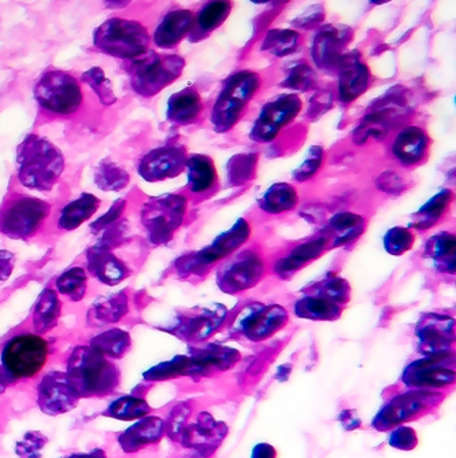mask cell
Segmentation results:
<instances>
[{
    "mask_svg": "<svg viewBox=\"0 0 456 458\" xmlns=\"http://www.w3.org/2000/svg\"><path fill=\"white\" fill-rule=\"evenodd\" d=\"M288 318V311L277 303H249L237 315L233 332L247 341H266L287 326Z\"/></svg>",
    "mask_w": 456,
    "mask_h": 458,
    "instance_id": "7c38bea8",
    "label": "cell"
},
{
    "mask_svg": "<svg viewBox=\"0 0 456 458\" xmlns=\"http://www.w3.org/2000/svg\"><path fill=\"white\" fill-rule=\"evenodd\" d=\"M416 336L425 356L447 354L455 341V321L447 315L426 313L417 324Z\"/></svg>",
    "mask_w": 456,
    "mask_h": 458,
    "instance_id": "ffe728a7",
    "label": "cell"
},
{
    "mask_svg": "<svg viewBox=\"0 0 456 458\" xmlns=\"http://www.w3.org/2000/svg\"><path fill=\"white\" fill-rule=\"evenodd\" d=\"M195 15L190 10H173L167 13L154 33V41L159 48H172L190 35Z\"/></svg>",
    "mask_w": 456,
    "mask_h": 458,
    "instance_id": "4316f807",
    "label": "cell"
},
{
    "mask_svg": "<svg viewBox=\"0 0 456 458\" xmlns=\"http://www.w3.org/2000/svg\"><path fill=\"white\" fill-rule=\"evenodd\" d=\"M251 235V226L244 218H239L231 229L214 239L210 246L198 253L180 259L177 261V272L180 275H199L216 261L231 256L234 250L241 249Z\"/></svg>",
    "mask_w": 456,
    "mask_h": 458,
    "instance_id": "30bf717a",
    "label": "cell"
},
{
    "mask_svg": "<svg viewBox=\"0 0 456 458\" xmlns=\"http://www.w3.org/2000/svg\"><path fill=\"white\" fill-rule=\"evenodd\" d=\"M226 435V424L215 420L210 413L203 411L198 414V418L192 423H187L177 442L200 457H210L221 446Z\"/></svg>",
    "mask_w": 456,
    "mask_h": 458,
    "instance_id": "ac0fdd59",
    "label": "cell"
},
{
    "mask_svg": "<svg viewBox=\"0 0 456 458\" xmlns=\"http://www.w3.org/2000/svg\"><path fill=\"white\" fill-rule=\"evenodd\" d=\"M190 414H192V406L190 403H182L174 406L165 420V435H167L173 441H179L180 434L187 426Z\"/></svg>",
    "mask_w": 456,
    "mask_h": 458,
    "instance_id": "816d5d0a",
    "label": "cell"
},
{
    "mask_svg": "<svg viewBox=\"0 0 456 458\" xmlns=\"http://www.w3.org/2000/svg\"><path fill=\"white\" fill-rule=\"evenodd\" d=\"M62 305L58 294L53 288H46L36 301L33 309V328L36 334H47L55 328L61 318Z\"/></svg>",
    "mask_w": 456,
    "mask_h": 458,
    "instance_id": "d6a6232c",
    "label": "cell"
},
{
    "mask_svg": "<svg viewBox=\"0 0 456 458\" xmlns=\"http://www.w3.org/2000/svg\"><path fill=\"white\" fill-rule=\"evenodd\" d=\"M187 165V151L182 146H162L141 157L139 174L146 182H156L182 174Z\"/></svg>",
    "mask_w": 456,
    "mask_h": 458,
    "instance_id": "44dd1931",
    "label": "cell"
},
{
    "mask_svg": "<svg viewBox=\"0 0 456 458\" xmlns=\"http://www.w3.org/2000/svg\"><path fill=\"white\" fill-rule=\"evenodd\" d=\"M33 94L38 106L51 114L71 115L81 106V87L72 74L63 71H50L41 74L35 84Z\"/></svg>",
    "mask_w": 456,
    "mask_h": 458,
    "instance_id": "9c48e42d",
    "label": "cell"
},
{
    "mask_svg": "<svg viewBox=\"0 0 456 458\" xmlns=\"http://www.w3.org/2000/svg\"><path fill=\"white\" fill-rule=\"evenodd\" d=\"M265 274V261L255 250H244L236 254L218 270L216 284L225 294H237L259 283Z\"/></svg>",
    "mask_w": 456,
    "mask_h": 458,
    "instance_id": "4fadbf2b",
    "label": "cell"
},
{
    "mask_svg": "<svg viewBox=\"0 0 456 458\" xmlns=\"http://www.w3.org/2000/svg\"><path fill=\"white\" fill-rule=\"evenodd\" d=\"M99 206V198L89 194V192H84L62 209L58 220L59 228L63 229V231H74L82 223L89 220L97 212Z\"/></svg>",
    "mask_w": 456,
    "mask_h": 458,
    "instance_id": "836d02e7",
    "label": "cell"
},
{
    "mask_svg": "<svg viewBox=\"0 0 456 458\" xmlns=\"http://www.w3.org/2000/svg\"><path fill=\"white\" fill-rule=\"evenodd\" d=\"M188 359H190V375H192V373L207 372L210 369H228L241 359V352L231 347L207 346L193 350Z\"/></svg>",
    "mask_w": 456,
    "mask_h": 458,
    "instance_id": "83f0119b",
    "label": "cell"
},
{
    "mask_svg": "<svg viewBox=\"0 0 456 458\" xmlns=\"http://www.w3.org/2000/svg\"><path fill=\"white\" fill-rule=\"evenodd\" d=\"M187 198L179 194L151 198L141 208L140 220L147 238L154 244H165L184 221Z\"/></svg>",
    "mask_w": 456,
    "mask_h": 458,
    "instance_id": "52a82bcc",
    "label": "cell"
},
{
    "mask_svg": "<svg viewBox=\"0 0 456 458\" xmlns=\"http://www.w3.org/2000/svg\"><path fill=\"white\" fill-rule=\"evenodd\" d=\"M165 437V420L159 416H146L118 435L120 449L126 454H135L152 445L159 444Z\"/></svg>",
    "mask_w": 456,
    "mask_h": 458,
    "instance_id": "603a6c76",
    "label": "cell"
},
{
    "mask_svg": "<svg viewBox=\"0 0 456 458\" xmlns=\"http://www.w3.org/2000/svg\"><path fill=\"white\" fill-rule=\"evenodd\" d=\"M89 346L94 347L103 356L110 360H120L132 346V338L128 332L120 328L107 329L91 339Z\"/></svg>",
    "mask_w": 456,
    "mask_h": 458,
    "instance_id": "ab89813d",
    "label": "cell"
},
{
    "mask_svg": "<svg viewBox=\"0 0 456 458\" xmlns=\"http://www.w3.org/2000/svg\"><path fill=\"white\" fill-rule=\"evenodd\" d=\"M63 171V154L48 139L30 135L18 146L17 177L25 189L50 191Z\"/></svg>",
    "mask_w": 456,
    "mask_h": 458,
    "instance_id": "7a4b0ae2",
    "label": "cell"
},
{
    "mask_svg": "<svg viewBox=\"0 0 456 458\" xmlns=\"http://www.w3.org/2000/svg\"><path fill=\"white\" fill-rule=\"evenodd\" d=\"M188 184L195 194L208 191L216 184V169L213 159L202 154H195L187 158Z\"/></svg>",
    "mask_w": 456,
    "mask_h": 458,
    "instance_id": "d590c367",
    "label": "cell"
},
{
    "mask_svg": "<svg viewBox=\"0 0 456 458\" xmlns=\"http://www.w3.org/2000/svg\"><path fill=\"white\" fill-rule=\"evenodd\" d=\"M149 35L138 21L110 18L95 30L94 46L106 55L138 59L146 54Z\"/></svg>",
    "mask_w": 456,
    "mask_h": 458,
    "instance_id": "277c9868",
    "label": "cell"
},
{
    "mask_svg": "<svg viewBox=\"0 0 456 458\" xmlns=\"http://www.w3.org/2000/svg\"><path fill=\"white\" fill-rule=\"evenodd\" d=\"M190 458H193V457H190Z\"/></svg>",
    "mask_w": 456,
    "mask_h": 458,
    "instance_id": "be15d7a7",
    "label": "cell"
},
{
    "mask_svg": "<svg viewBox=\"0 0 456 458\" xmlns=\"http://www.w3.org/2000/svg\"><path fill=\"white\" fill-rule=\"evenodd\" d=\"M455 236L440 233L432 236L425 246V257L433 262L442 274H455Z\"/></svg>",
    "mask_w": 456,
    "mask_h": 458,
    "instance_id": "1f68e13d",
    "label": "cell"
},
{
    "mask_svg": "<svg viewBox=\"0 0 456 458\" xmlns=\"http://www.w3.org/2000/svg\"><path fill=\"white\" fill-rule=\"evenodd\" d=\"M129 302L125 293H115L100 298L89 311V323L102 327L118 323L128 313Z\"/></svg>",
    "mask_w": 456,
    "mask_h": 458,
    "instance_id": "4dcf8cb0",
    "label": "cell"
},
{
    "mask_svg": "<svg viewBox=\"0 0 456 458\" xmlns=\"http://www.w3.org/2000/svg\"><path fill=\"white\" fill-rule=\"evenodd\" d=\"M322 161H324V150L319 146H313L308 150V157L304 159L303 164L293 171V179L299 182L311 179L321 168Z\"/></svg>",
    "mask_w": 456,
    "mask_h": 458,
    "instance_id": "f5cc1de1",
    "label": "cell"
},
{
    "mask_svg": "<svg viewBox=\"0 0 456 458\" xmlns=\"http://www.w3.org/2000/svg\"><path fill=\"white\" fill-rule=\"evenodd\" d=\"M190 375V364L188 356H179L167 362L156 365L144 373L147 382H159V380L173 379V377Z\"/></svg>",
    "mask_w": 456,
    "mask_h": 458,
    "instance_id": "7dc6e473",
    "label": "cell"
},
{
    "mask_svg": "<svg viewBox=\"0 0 456 458\" xmlns=\"http://www.w3.org/2000/svg\"><path fill=\"white\" fill-rule=\"evenodd\" d=\"M352 38L354 32L344 25H328L319 30L311 45V56L316 65L324 72L337 71Z\"/></svg>",
    "mask_w": 456,
    "mask_h": 458,
    "instance_id": "d6986e66",
    "label": "cell"
},
{
    "mask_svg": "<svg viewBox=\"0 0 456 458\" xmlns=\"http://www.w3.org/2000/svg\"><path fill=\"white\" fill-rule=\"evenodd\" d=\"M429 148V136L422 128L406 127L396 136L393 154L404 166H412L424 161Z\"/></svg>",
    "mask_w": 456,
    "mask_h": 458,
    "instance_id": "484cf974",
    "label": "cell"
},
{
    "mask_svg": "<svg viewBox=\"0 0 456 458\" xmlns=\"http://www.w3.org/2000/svg\"><path fill=\"white\" fill-rule=\"evenodd\" d=\"M337 71H339V98L342 102H352L367 91L372 76L358 51L345 54Z\"/></svg>",
    "mask_w": 456,
    "mask_h": 458,
    "instance_id": "7402d4cb",
    "label": "cell"
},
{
    "mask_svg": "<svg viewBox=\"0 0 456 458\" xmlns=\"http://www.w3.org/2000/svg\"><path fill=\"white\" fill-rule=\"evenodd\" d=\"M452 200L453 192L451 190L444 189L437 192L429 202L422 206L416 215L412 216L411 225L419 231H425V229L436 225L444 217Z\"/></svg>",
    "mask_w": 456,
    "mask_h": 458,
    "instance_id": "74e56055",
    "label": "cell"
},
{
    "mask_svg": "<svg viewBox=\"0 0 456 458\" xmlns=\"http://www.w3.org/2000/svg\"><path fill=\"white\" fill-rule=\"evenodd\" d=\"M202 109L199 92L190 87L170 98L167 103V120L176 123H190L197 120Z\"/></svg>",
    "mask_w": 456,
    "mask_h": 458,
    "instance_id": "f546056e",
    "label": "cell"
},
{
    "mask_svg": "<svg viewBox=\"0 0 456 458\" xmlns=\"http://www.w3.org/2000/svg\"><path fill=\"white\" fill-rule=\"evenodd\" d=\"M328 246L329 239L326 235L299 244L295 249L291 250L288 256L283 257L275 262L274 274L281 279H290L304 265L318 259L325 250L328 249Z\"/></svg>",
    "mask_w": 456,
    "mask_h": 458,
    "instance_id": "d4e9b609",
    "label": "cell"
},
{
    "mask_svg": "<svg viewBox=\"0 0 456 458\" xmlns=\"http://www.w3.org/2000/svg\"><path fill=\"white\" fill-rule=\"evenodd\" d=\"M129 174L114 162H100L95 171V182L103 191H120L129 184Z\"/></svg>",
    "mask_w": 456,
    "mask_h": 458,
    "instance_id": "bcb514c9",
    "label": "cell"
},
{
    "mask_svg": "<svg viewBox=\"0 0 456 458\" xmlns=\"http://www.w3.org/2000/svg\"><path fill=\"white\" fill-rule=\"evenodd\" d=\"M455 380V361L451 352L426 356L411 362L403 373V383L418 390L445 387Z\"/></svg>",
    "mask_w": 456,
    "mask_h": 458,
    "instance_id": "2e32d148",
    "label": "cell"
},
{
    "mask_svg": "<svg viewBox=\"0 0 456 458\" xmlns=\"http://www.w3.org/2000/svg\"><path fill=\"white\" fill-rule=\"evenodd\" d=\"M61 458H108L105 450L100 447L89 450V452L71 453V454L63 455Z\"/></svg>",
    "mask_w": 456,
    "mask_h": 458,
    "instance_id": "91938a15",
    "label": "cell"
},
{
    "mask_svg": "<svg viewBox=\"0 0 456 458\" xmlns=\"http://www.w3.org/2000/svg\"><path fill=\"white\" fill-rule=\"evenodd\" d=\"M440 395L426 390L399 394L378 411L372 423L373 428L384 432L403 426L406 421L416 420L425 416L440 403Z\"/></svg>",
    "mask_w": 456,
    "mask_h": 458,
    "instance_id": "8fae6325",
    "label": "cell"
},
{
    "mask_svg": "<svg viewBox=\"0 0 456 458\" xmlns=\"http://www.w3.org/2000/svg\"><path fill=\"white\" fill-rule=\"evenodd\" d=\"M231 12L232 4L228 0L206 4L195 17V22L190 33V40L205 38L206 35L221 27Z\"/></svg>",
    "mask_w": 456,
    "mask_h": 458,
    "instance_id": "e575fe53",
    "label": "cell"
},
{
    "mask_svg": "<svg viewBox=\"0 0 456 458\" xmlns=\"http://www.w3.org/2000/svg\"><path fill=\"white\" fill-rule=\"evenodd\" d=\"M281 86L293 89V91H310L318 86V76L306 62H292L285 72V77L281 82Z\"/></svg>",
    "mask_w": 456,
    "mask_h": 458,
    "instance_id": "f6af8a7d",
    "label": "cell"
},
{
    "mask_svg": "<svg viewBox=\"0 0 456 458\" xmlns=\"http://www.w3.org/2000/svg\"><path fill=\"white\" fill-rule=\"evenodd\" d=\"M299 197L292 185L287 182L273 184L259 199V208L269 215L290 212L298 205Z\"/></svg>",
    "mask_w": 456,
    "mask_h": 458,
    "instance_id": "f35d334b",
    "label": "cell"
},
{
    "mask_svg": "<svg viewBox=\"0 0 456 458\" xmlns=\"http://www.w3.org/2000/svg\"><path fill=\"white\" fill-rule=\"evenodd\" d=\"M301 43V36L292 30H272L265 38L262 50L272 55L283 58L298 50Z\"/></svg>",
    "mask_w": 456,
    "mask_h": 458,
    "instance_id": "ee69618b",
    "label": "cell"
},
{
    "mask_svg": "<svg viewBox=\"0 0 456 458\" xmlns=\"http://www.w3.org/2000/svg\"><path fill=\"white\" fill-rule=\"evenodd\" d=\"M258 157L255 154H239L228 164V180L231 184L239 185L249 182L255 174Z\"/></svg>",
    "mask_w": 456,
    "mask_h": 458,
    "instance_id": "c3c4849f",
    "label": "cell"
},
{
    "mask_svg": "<svg viewBox=\"0 0 456 458\" xmlns=\"http://www.w3.org/2000/svg\"><path fill=\"white\" fill-rule=\"evenodd\" d=\"M342 414H344L345 418H349L347 420H345V419H340V423L342 424L345 429H352L355 428V427H359V418H358L357 414H354V411H342Z\"/></svg>",
    "mask_w": 456,
    "mask_h": 458,
    "instance_id": "94428289",
    "label": "cell"
},
{
    "mask_svg": "<svg viewBox=\"0 0 456 458\" xmlns=\"http://www.w3.org/2000/svg\"><path fill=\"white\" fill-rule=\"evenodd\" d=\"M151 411V406L144 398L138 395H123L113 401L103 411V416L115 420L135 421L146 418Z\"/></svg>",
    "mask_w": 456,
    "mask_h": 458,
    "instance_id": "60d3db41",
    "label": "cell"
},
{
    "mask_svg": "<svg viewBox=\"0 0 456 458\" xmlns=\"http://www.w3.org/2000/svg\"><path fill=\"white\" fill-rule=\"evenodd\" d=\"M55 284L59 294L68 298L72 302H80L85 297L89 287V275L82 267H73L64 270L56 279Z\"/></svg>",
    "mask_w": 456,
    "mask_h": 458,
    "instance_id": "7bdbcfd3",
    "label": "cell"
},
{
    "mask_svg": "<svg viewBox=\"0 0 456 458\" xmlns=\"http://www.w3.org/2000/svg\"><path fill=\"white\" fill-rule=\"evenodd\" d=\"M414 233L406 226H395L389 229L384 236V247L386 253L391 256H401V254L410 251L414 244Z\"/></svg>",
    "mask_w": 456,
    "mask_h": 458,
    "instance_id": "681fc988",
    "label": "cell"
},
{
    "mask_svg": "<svg viewBox=\"0 0 456 458\" xmlns=\"http://www.w3.org/2000/svg\"><path fill=\"white\" fill-rule=\"evenodd\" d=\"M226 316L228 310L225 306L214 303L210 308H195L185 311L184 315L177 316L166 329L182 341L202 342L223 326Z\"/></svg>",
    "mask_w": 456,
    "mask_h": 458,
    "instance_id": "9a60e30c",
    "label": "cell"
},
{
    "mask_svg": "<svg viewBox=\"0 0 456 458\" xmlns=\"http://www.w3.org/2000/svg\"><path fill=\"white\" fill-rule=\"evenodd\" d=\"M260 87V77L255 72L241 71L224 82L223 89L214 103L211 123L216 132H228L241 120L249 100Z\"/></svg>",
    "mask_w": 456,
    "mask_h": 458,
    "instance_id": "3957f363",
    "label": "cell"
},
{
    "mask_svg": "<svg viewBox=\"0 0 456 458\" xmlns=\"http://www.w3.org/2000/svg\"><path fill=\"white\" fill-rule=\"evenodd\" d=\"M251 458H277V452L270 444H259L252 450Z\"/></svg>",
    "mask_w": 456,
    "mask_h": 458,
    "instance_id": "680465c9",
    "label": "cell"
},
{
    "mask_svg": "<svg viewBox=\"0 0 456 458\" xmlns=\"http://www.w3.org/2000/svg\"><path fill=\"white\" fill-rule=\"evenodd\" d=\"M295 315L314 321H334L342 316V306L325 298L306 294L293 305Z\"/></svg>",
    "mask_w": 456,
    "mask_h": 458,
    "instance_id": "8d00e7d4",
    "label": "cell"
},
{
    "mask_svg": "<svg viewBox=\"0 0 456 458\" xmlns=\"http://www.w3.org/2000/svg\"><path fill=\"white\" fill-rule=\"evenodd\" d=\"M135 62L131 82L136 94L151 98L176 81L185 68V59L179 55L146 53Z\"/></svg>",
    "mask_w": 456,
    "mask_h": 458,
    "instance_id": "ba28073f",
    "label": "cell"
},
{
    "mask_svg": "<svg viewBox=\"0 0 456 458\" xmlns=\"http://www.w3.org/2000/svg\"><path fill=\"white\" fill-rule=\"evenodd\" d=\"M89 274L106 285H117L131 274L125 262L112 253L108 247L97 243L87 253Z\"/></svg>",
    "mask_w": 456,
    "mask_h": 458,
    "instance_id": "cb8c5ba5",
    "label": "cell"
},
{
    "mask_svg": "<svg viewBox=\"0 0 456 458\" xmlns=\"http://www.w3.org/2000/svg\"><path fill=\"white\" fill-rule=\"evenodd\" d=\"M79 401L63 370H50L38 382L36 403L47 416L68 413L79 405Z\"/></svg>",
    "mask_w": 456,
    "mask_h": 458,
    "instance_id": "e0dca14e",
    "label": "cell"
},
{
    "mask_svg": "<svg viewBox=\"0 0 456 458\" xmlns=\"http://www.w3.org/2000/svg\"><path fill=\"white\" fill-rule=\"evenodd\" d=\"M84 81L89 82L91 89L99 95L102 102L105 103V98H108V102L113 103L115 100L112 91V84L106 79L105 74L100 69L95 68L87 73L82 74Z\"/></svg>",
    "mask_w": 456,
    "mask_h": 458,
    "instance_id": "11a10c76",
    "label": "cell"
},
{
    "mask_svg": "<svg viewBox=\"0 0 456 458\" xmlns=\"http://www.w3.org/2000/svg\"><path fill=\"white\" fill-rule=\"evenodd\" d=\"M365 218L355 213H339L329 220L326 225V236L332 249L344 246L365 233Z\"/></svg>",
    "mask_w": 456,
    "mask_h": 458,
    "instance_id": "f1b7e54d",
    "label": "cell"
},
{
    "mask_svg": "<svg viewBox=\"0 0 456 458\" xmlns=\"http://www.w3.org/2000/svg\"><path fill=\"white\" fill-rule=\"evenodd\" d=\"M13 379L7 375L6 370L4 369V367L0 365V395L2 394L6 393L7 387L12 385Z\"/></svg>",
    "mask_w": 456,
    "mask_h": 458,
    "instance_id": "6125c7cd",
    "label": "cell"
},
{
    "mask_svg": "<svg viewBox=\"0 0 456 458\" xmlns=\"http://www.w3.org/2000/svg\"><path fill=\"white\" fill-rule=\"evenodd\" d=\"M64 373L80 400L107 397L120 386V368L91 346L73 349Z\"/></svg>",
    "mask_w": 456,
    "mask_h": 458,
    "instance_id": "6da1fadb",
    "label": "cell"
},
{
    "mask_svg": "<svg viewBox=\"0 0 456 458\" xmlns=\"http://www.w3.org/2000/svg\"><path fill=\"white\" fill-rule=\"evenodd\" d=\"M47 444L48 438L43 432L28 431L15 444L14 452L18 458H41Z\"/></svg>",
    "mask_w": 456,
    "mask_h": 458,
    "instance_id": "f907efd6",
    "label": "cell"
},
{
    "mask_svg": "<svg viewBox=\"0 0 456 458\" xmlns=\"http://www.w3.org/2000/svg\"><path fill=\"white\" fill-rule=\"evenodd\" d=\"M46 200L28 195L7 197L0 206V233L10 239H28L38 233L50 215Z\"/></svg>",
    "mask_w": 456,
    "mask_h": 458,
    "instance_id": "8992f818",
    "label": "cell"
},
{
    "mask_svg": "<svg viewBox=\"0 0 456 458\" xmlns=\"http://www.w3.org/2000/svg\"><path fill=\"white\" fill-rule=\"evenodd\" d=\"M303 103L300 98L295 94L280 95L275 99L270 100L260 110L257 121L252 127V140L258 143H266L274 140L283 128L295 120L296 115L301 112Z\"/></svg>",
    "mask_w": 456,
    "mask_h": 458,
    "instance_id": "5bb4252c",
    "label": "cell"
},
{
    "mask_svg": "<svg viewBox=\"0 0 456 458\" xmlns=\"http://www.w3.org/2000/svg\"><path fill=\"white\" fill-rule=\"evenodd\" d=\"M388 444L393 449L410 452L418 446V435L411 427L398 426L389 434Z\"/></svg>",
    "mask_w": 456,
    "mask_h": 458,
    "instance_id": "db71d44e",
    "label": "cell"
},
{
    "mask_svg": "<svg viewBox=\"0 0 456 458\" xmlns=\"http://www.w3.org/2000/svg\"><path fill=\"white\" fill-rule=\"evenodd\" d=\"M14 256L7 250H0V285L6 283L14 270Z\"/></svg>",
    "mask_w": 456,
    "mask_h": 458,
    "instance_id": "6f0895ef",
    "label": "cell"
},
{
    "mask_svg": "<svg viewBox=\"0 0 456 458\" xmlns=\"http://www.w3.org/2000/svg\"><path fill=\"white\" fill-rule=\"evenodd\" d=\"M308 290L310 293L308 295L325 298L337 305H342L351 300V287L349 282L334 274L326 275L324 279L308 287Z\"/></svg>",
    "mask_w": 456,
    "mask_h": 458,
    "instance_id": "b9f144b4",
    "label": "cell"
},
{
    "mask_svg": "<svg viewBox=\"0 0 456 458\" xmlns=\"http://www.w3.org/2000/svg\"><path fill=\"white\" fill-rule=\"evenodd\" d=\"M123 209H125V202H123V200H118L117 203L113 205L112 209L108 210L103 217H100L97 223L92 224V231L97 233L100 229L107 228V226L114 224L115 220L122 215Z\"/></svg>",
    "mask_w": 456,
    "mask_h": 458,
    "instance_id": "9f6ffc18",
    "label": "cell"
},
{
    "mask_svg": "<svg viewBox=\"0 0 456 458\" xmlns=\"http://www.w3.org/2000/svg\"><path fill=\"white\" fill-rule=\"evenodd\" d=\"M48 356V342L38 334H20L13 336L0 352L2 367L13 382L35 377L47 364Z\"/></svg>",
    "mask_w": 456,
    "mask_h": 458,
    "instance_id": "5b68a950",
    "label": "cell"
}]
</instances>
